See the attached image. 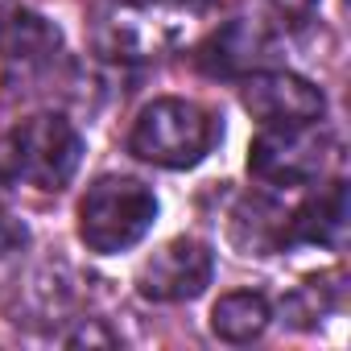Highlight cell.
I'll list each match as a JSON object with an SVG mask.
<instances>
[{"mask_svg":"<svg viewBox=\"0 0 351 351\" xmlns=\"http://www.w3.org/2000/svg\"><path fill=\"white\" fill-rule=\"evenodd\" d=\"M157 219V199L145 182L136 178H120V173H108V178L91 182L83 203H79V240L99 252H124L132 244H141L149 236Z\"/></svg>","mask_w":351,"mask_h":351,"instance_id":"1","label":"cell"},{"mask_svg":"<svg viewBox=\"0 0 351 351\" xmlns=\"http://www.w3.org/2000/svg\"><path fill=\"white\" fill-rule=\"evenodd\" d=\"M219 141V124L191 99H153L128 136V149L161 169H191Z\"/></svg>","mask_w":351,"mask_h":351,"instance_id":"2","label":"cell"},{"mask_svg":"<svg viewBox=\"0 0 351 351\" xmlns=\"http://www.w3.org/2000/svg\"><path fill=\"white\" fill-rule=\"evenodd\" d=\"M79 161H83V136L58 112L29 116L13 132V165H17L21 178L29 186H38V191L71 186V178L79 173Z\"/></svg>","mask_w":351,"mask_h":351,"instance_id":"3","label":"cell"},{"mask_svg":"<svg viewBox=\"0 0 351 351\" xmlns=\"http://www.w3.org/2000/svg\"><path fill=\"white\" fill-rule=\"evenodd\" d=\"M330 136L310 124H265V132L248 149V169L269 186H306L326 169Z\"/></svg>","mask_w":351,"mask_h":351,"instance_id":"4","label":"cell"},{"mask_svg":"<svg viewBox=\"0 0 351 351\" xmlns=\"http://www.w3.org/2000/svg\"><path fill=\"white\" fill-rule=\"evenodd\" d=\"M186 34V9L173 0H136L99 17V46L116 58H149L161 54Z\"/></svg>","mask_w":351,"mask_h":351,"instance_id":"5","label":"cell"},{"mask_svg":"<svg viewBox=\"0 0 351 351\" xmlns=\"http://www.w3.org/2000/svg\"><path fill=\"white\" fill-rule=\"evenodd\" d=\"M211 273H215L211 248L195 236H178L141 265L136 289L149 302H191L211 285Z\"/></svg>","mask_w":351,"mask_h":351,"instance_id":"6","label":"cell"},{"mask_svg":"<svg viewBox=\"0 0 351 351\" xmlns=\"http://www.w3.org/2000/svg\"><path fill=\"white\" fill-rule=\"evenodd\" d=\"M240 104L261 124H310L326 112L322 91L289 71H252L240 87Z\"/></svg>","mask_w":351,"mask_h":351,"instance_id":"7","label":"cell"},{"mask_svg":"<svg viewBox=\"0 0 351 351\" xmlns=\"http://www.w3.org/2000/svg\"><path fill=\"white\" fill-rule=\"evenodd\" d=\"M62 54V34L25 5H0V62L9 75H38Z\"/></svg>","mask_w":351,"mask_h":351,"instance_id":"8","label":"cell"},{"mask_svg":"<svg viewBox=\"0 0 351 351\" xmlns=\"http://www.w3.org/2000/svg\"><path fill=\"white\" fill-rule=\"evenodd\" d=\"M277 58V38L265 21L256 17H236L223 29H215L199 46V66L211 75H248L265 71Z\"/></svg>","mask_w":351,"mask_h":351,"instance_id":"9","label":"cell"},{"mask_svg":"<svg viewBox=\"0 0 351 351\" xmlns=\"http://www.w3.org/2000/svg\"><path fill=\"white\" fill-rule=\"evenodd\" d=\"M347 232V186L330 182L326 191H318L310 203H302L289 219H285V236L281 244H318V248H339Z\"/></svg>","mask_w":351,"mask_h":351,"instance_id":"10","label":"cell"},{"mask_svg":"<svg viewBox=\"0 0 351 351\" xmlns=\"http://www.w3.org/2000/svg\"><path fill=\"white\" fill-rule=\"evenodd\" d=\"M269 318H273V314H269V302H265L261 293L240 289V293H223V298L215 302V310H211V330H215L223 343H252V339L265 335Z\"/></svg>","mask_w":351,"mask_h":351,"instance_id":"11","label":"cell"},{"mask_svg":"<svg viewBox=\"0 0 351 351\" xmlns=\"http://www.w3.org/2000/svg\"><path fill=\"white\" fill-rule=\"evenodd\" d=\"M25 244H29V228H25L13 211L0 207V256H13V252H21Z\"/></svg>","mask_w":351,"mask_h":351,"instance_id":"12","label":"cell"},{"mask_svg":"<svg viewBox=\"0 0 351 351\" xmlns=\"http://www.w3.org/2000/svg\"><path fill=\"white\" fill-rule=\"evenodd\" d=\"M273 5H281V9H310L314 0H273Z\"/></svg>","mask_w":351,"mask_h":351,"instance_id":"13","label":"cell"},{"mask_svg":"<svg viewBox=\"0 0 351 351\" xmlns=\"http://www.w3.org/2000/svg\"><path fill=\"white\" fill-rule=\"evenodd\" d=\"M120 5H136V0H120Z\"/></svg>","mask_w":351,"mask_h":351,"instance_id":"14","label":"cell"}]
</instances>
